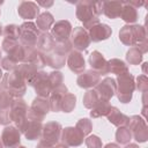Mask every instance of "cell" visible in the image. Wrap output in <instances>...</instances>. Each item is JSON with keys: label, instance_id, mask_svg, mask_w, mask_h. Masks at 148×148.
Segmentation results:
<instances>
[{"label": "cell", "instance_id": "obj_12", "mask_svg": "<svg viewBox=\"0 0 148 148\" xmlns=\"http://www.w3.org/2000/svg\"><path fill=\"white\" fill-rule=\"evenodd\" d=\"M60 140H61V143L66 145L67 147H79L83 143L84 135L77 127L68 126L62 128Z\"/></svg>", "mask_w": 148, "mask_h": 148}, {"label": "cell", "instance_id": "obj_34", "mask_svg": "<svg viewBox=\"0 0 148 148\" xmlns=\"http://www.w3.org/2000/svg\"><path fill=\"white\" fill-rule=\"evenodd\" d=\"M75 105H76V96L72 92H67L60 103V111L65 113H69L74 110Z\"/></svg>", "mask_w": 148, "mask_h": 148}, {"label": "cell", "instance_id": "obj_24", "mask_svg": "<svg viewBox=\"0 0 148 148\" xmlns=\"http://www.w3.org/2000/svg\"><path fill=\"white\" fill-rule=\"evenodd\" d=\"M44 56V60H45V65L50 66L51 68L53 69H60L65 66L66 64V59H67V56L60 53V52H57L56 50H53L52 52L50 53H46V54H43Z\"/></svg>", "mask_w": 148, "mask_h": 148}, {"label": "cell", "instance_id": "obj_11", "mask_svg": "<svg viewBox=\"0 0 148 148\" xmlns=\"http://www.w3.org/2000/svg\"><path fill=\"white\" fill-rule=\"evenodd\" d=\"M69 40L72 43L73 50H76L79 52L87 50L88 46L90 45V42H91L88 31L83 27H75L72 30Z\"/></svg>", "mask_w": 148, "mask_h": 148}, {"label": "cell", "instance_id": "obj_10", "mask_svg": "<svg viewBox=\"0 0 148 148\" xmlns=\"http://www.w3.org/2000/svg\"><path fill=\"white\" fill-rule=\"evenodd\" d=\"M28 86H30L35 89V92L37 96L45 97V98H49L51 90H52L51 83L49 81V73L44 72L43 69L38 71L36 73V75L31 79V81L28 83Z\"/></svg>", "mask_w": 148, "mask_h": 148}, {"label": "cell", "instance_id": "obj_5", "mask_svg": "<svg viewBox=\"0 0 148 148\" xmlns=\"http://www.w3.org/2000/svg\"><path fill=\"white\" fill-rule=\"evenodd\" d=\"M28 110H29V108L23 98H14L9 106L10 119H12V121L15 123V126L18 128V131L21 133H23L27 120H28V118H27Z\"/></svg>", "mask_w": 148, "mask_h": 148}, {"label": "cell", "instance_id": "obj_1", "mask_svg": "<svg viewBox=\"0 0 148 148\" xmlns=\"http://www.w3.org/2000/svg\"><path fill=\"white\" fill-rule=\"evenodd\" d=\"M76 18L82 22L83 28L89 30L95 24L99 23V15L103 14V1L82 0L76 3Z\"/></svg>", "mask_w": 148, "mask_h": 148}, {"label": "cell", "instance_id": "obj_30", "mask_svg": "<svg viewBox=\"0 0 148 148\" xmlns=\"http://www.w3.org/2000/svg\"><path fill=\"white\" fill-rule=\"evenodd\" d=\"M16 71L21 74V76L23 77V80L25 81L27 84L31 81V79H32V77L36 75V73L38 72V69H37L34 65L28 64V62H21V64L17 66Z\"/></svg>", "mask_w": 148, "mask_h": 148}, {"label": "cell", "instance_id": "obj_23", "mask_svg": "<svg viewBox=\"0 0 148 148\" xmlns=\"http://www.w3.org/2000/svg\"><path fill=\"white\" fill-rule=\"evenodd\" d=\"M42 130H43L42 121H37V120H32V119L28 118L25 127H24V131H23L22 134L25 136L27 140L34 141V140H37V139L40 138Z\"/></svg>", "mask_w": 148, "mask_h": 148}, {"label": "cell", "instance_id": "obj_6", "mask_svg": "<svg viewBox=\"0 0 148 148\" xmlns=\"http://www.w3.org/2000/svg\"><path fill=\"white\" fill-rule=\"evenodd\" d=\"M61 124L58 121H47L45 125H43L42 135L39 138V143L46 146V147H54L59 143L60 136H61Z\"/></svg>", "mask_w": 148, "mask_h": 148}, {"label": "cell", "instance_id": "obj_25", "mask_svg": "<svg viewBox=\"0 0 148 148\" xmlns=\"http://www.w3.org/2000/svg\"><path fill=\"white\" fill-rule=\"evenodd\" d=\"M54 46H56V42H54L53 37L51 36V34L50 32H40L36 49L40 53L46 54V53L52 52L54 50Z\"/></svg>", "mask_w": 148, "mask_h": 148}, {"label": "cell", "instance_id": "obj_47", "mask_svg": "<svg viewBox=\"0 0 148 148\" xmlns=\"http://www.w3.org/2000/svg\"><path fill=\"white\" fill-rule=\"evenodd\" d=\"M135 9H138L139 7H142V6H145L146 5V2L145 1H140V0H131V1H128Z\"/></svg>", "mask_w": 148, "mask_h": 148}, {"label": "cell", "instance_id": "obj_31", "mask_svg": "<svg viewBox=\"0 0 148 148\" xmlns=\"http://www.w3.org/2000/svg\"><path fill=\"white\" fill-rule=\"evenodd\" d=\"M112 109V105L106 102V101H103L101 99L90 111V117L91 118H99V117H104V116H108L110 113Z\"/></svg>", "mask_w": 148, "mask_h": 148}, {"label": "cell", "instance_id": "obj_57", "mask_svg": "<svg viewBox=\"0 0 148 148\" xmlns=\"http://www.w3.org/2000/svg\"><path fill=\"white\" fill-rule=\"evenodd\" d=\"M1 59H2V53H1V50H0V61H1Z\"/></svg>", "mask_w": 148, "mask_h": 148}, {"label": "cell", "instance_id": "obj_13", "mask_svg": "<svg viewBox=\"0 0 148 148\" xmlns=\"http://www.w3.org/2000/svg\"><path fill=\"white\" fill-rule=\"evenodd\" d=\"M73 27L69 21L67 20H60L54 22V24L51 28V36L53 37L56 43L59 42H65L67 39H69L71 34H72Z\"/></svg>", "mask_w": 148, "mask_h": 148}, {"label": "cell", "instance_id": "obj_55", "mask_svg": "<svg viewBox=\"0 0 148 148\" xmlns=\"http://www.w3.org/2000/svg\"><path fill=\"white\" fill-rule=\"evenodd\" d=\"M3 34V27H2V24L0 23V36Z\"/></svg>", "mask_w": 148, "mask_h": 148}, {"label": "cell", "instance_id": "obj_17", "mask_svg": "<svg viewBox=\"0 0 148 148\" xmlns=\"http://www.w3.org/2000/svg\"><path fill=\"white\" fill-rule=\"evenodd\" d=\"M66 64L68 66V68L74 73V74H81L86 71V60L84 57L81 52L76 51V50H72L68 54H67V59H66Z\"/></svg>", "mask_w": 148, "mask_h": 148}, {"label": "cell", "instance_id": "obj_44", "mask_svg": "<svg viewBox=\"0 0 148 148\" xmlns=\"http://www.w3.org/2000/svg\"><path fill=\"white\" fill-rule=\"evenodd\" d=\"M135 89H138L141 92H147L148 91V79L147 75H139L135 79Z\"/></svg>", "mask_w": 148, "mask_h": 148}, {"label": "cell", "instance_id": "obj_22", "mask_svg": "<svg viewBox=\"0 0 148 148\" xmlns=\"http://www.w3.org/2000/svg\"><path fill=\"white\" fill-rule=\"evenodd\" d=\"M67 92H68V88L64 83L51 90V94L49 96L50 110L51 111H53V112H60V103H61L64 96Z\"/></svg>", "mask_w": 148, "mask_h": 148}, {"label": "cell", "instance_id": "obj_39", "mask_svg": "<svg viewBox=\"0 0 148 148\" xmlns=\"http://www.w3.org/2000/svg\"><path fill=\"white\" fill-rule=\"evenodd\" d=\"M75 127H77L82 132V134L86 136V135H89L90 132L92 131V123L88 118H81V119L77 120Z\"/></svg>", "mask_w": 148, "mask_h": 148}, {"label": "cell", "instance_id": "obj_49", "mask_svg": "<svg viewBox=\"0 0 148 148\" xmlns=\"http://www.w3.org/2000/svg\"><path fill=\"white\" fill-rule=\"evenodd\" d=\"M103 148H120V146L118 143H113V142H110L108 145H105Z\"/></svg>", "mask_w": 148, "mask_h": 148}, {"label": "cell", "instance_id": "obj_33", "mask_svg": "<svg viewBox=\"0 0 148 148\" xmlns=\"http://www.w3.org/2000/svg\"><path fill=\"white\" fill-rule=\"evenodd\" d=\"M99 101H101V98H99L98 94L96 92V90H95V89H89V90H87V91L84 92V95H83L82 104H83L84 108L91 110Z\"/></svg>", "mask_w": 148, "mask_h": 148}, {"label": "cell", "instance_id": "obj_21", "mask_svg": "<svg viewBox=\"0 0 148 148\" xmlns=\"http://www.w3.org/2000/svg\"><path fill=\"white\" fill-rule=\"evenodd\" d=\"M23 62H28L34 65L38 71H42V68L45 66V60L43 53H40L35 47H25L24 46V58Z\"/></svg>", "mask_w": 148, "mask_h": 148}, {"label": "cell", "instance_id": "obj_48", "mask_svg": "<svg viewBox=\"0 0 148 148\" xmlns=\"http://www.w3.org/2000/svg\"><path fill=\"white\" fill-rule=\"evenodd\" d=\"M37 5H38V7H39V6H43V7H45V8H49V7H51V6L53 5V1H47V2L39 1V2H37Z\"/></svg>", "mask_w": 148, "mask_h": 148}, {"label": "cell", "instance_id": "obj_58", "mask_svg": "<svg viewBox=\"0 0 148 148\" xmlns=\"http://www.w3.org/2000/svg\"><path fill=\"white\" fill-rule=\"evenodd\" d=\"M17 148H27V147H25V146H18Z\"/></svg>", "mask_w": 148, "mask_h": 148}, {"label": "cell", "instance_id": "obj_59", "mask_svg": "<svg viewBox=\"0 0 148 148\" xmlns=\"http://www.w3.org/2000/svg\"><path fill=\"white\" fill-rule=\"evenodd\" d=\"M2 3H3V1H0V6H1ZM0 14H1V10H0Z\"/></svg>", "mask_w": 148, "mask_h": 148}, {"label": "cell", "instance_id": "obj_8", "mask_svg": "<svg viewBox=\"0 0 148 148\" xmlns=\"http://www.w3.org/2000/svg\"><path fill=\"white\" fill-rule=\"evenodd\" d=\"M127 128L131 131L132 138L139 143H143L148 140V127L146 120L141 116H132L128 120Z\"/></svg>", "mask_w": 148, "mask_h": 148}, {"label": "cell", "instance_id": "obj_32", "mask_svg": "<svg viewBox=\"0 0 148 148\" xmlns=\"http://www.w3.org/2000/svg\"><path fill=\"white\" fill-rule=\"evenodd\" d=\"M109 62V69H110V73L112 74H116L117 76L118 75H123L125 73H128V67L126 65L125 61H123L121 59H118V58H112L110 60H108Z\"/></svg>", "mask_w": 148, "mask_h": 148}, {"label": "cell", "instance_id": "obj_53", "mask_svg": "<svg viewBox=\"0 0 148 148\" xmlns=\"http://www.w3.org/2000/svg\"><path fill=\"white\" fill-rule=\"evenodd\" d=\"M147 65H148V62H143V67H142V69H143V75H146V67H147Z\"/></svg>", "mask_w": 148, "mask_h": 148}, {"label": "cell", "instance_id": "obj_45", "mask_svg": "<svg viewBox=\"0 0 148 148\" xmlns=\"http://www.w3.org/2000/svg\"><path fill=\"white\" fill-rule=\"evenodd\" d=\"M18 40H15V39H9V38H3L2 43H1V47H2V51H5L7 54H9L10 52L14 51V49L18 45Z\"/></svg>", "mask_w": 148, "mask_h": 148}, {"label": "cell", "instance_id": "obj_41", "mask_svg": "<svg viewBox=\"0 0 148 148\" xmlns=\"http://www.w3.org/2000/svg\"><path fill=\"white\" fill-rule=\"evenodd\" d=\"M0 65H1V68H2V69L7 71V72L9 73V72H13V71H15L20 64H18V62H16L15 60H13L10 57L6 56V57H3V58L1 59V61H0Z\"/></svg>", "mask_w": 148, "mask_h": 148}, {"label": "cell", "instance_id": "obj_14", "mask_svg": "<svg viewBox=\"0 0 148 148\" xmlns=\"http://www.w3.org/2000/svg\"><path fill=\"white\" fill-rule=\"evenodd\" d=\"M0 138L5 145V148H17L21 142V132L16 126L8 125L2 130Z\"/></svg>", "mask_w": 148, "mask_h": 148}, {"label": "cell", "instance_id": "obj_16", "mask_svg": "<svg viewBox=\"0 0 148 148\" xmlns=\"http://www.w3.org/2000/svg\"><path fill=\"white\" fill-rule=\"evenodd\" d=\"M116 80L113 77H105L99 81V83L95 87V90L101 99L109 102L116 95Z\"/></svg>", "mask_w": 148, "mask_h": 148}, {"label": "cell", "instance_id": "obj_51", "mask_svg": "<svg viewBox=\"0 0 148 148\" xmlns=\"http://www.w3.org/2000/svg\"><path fill=\"white\" fill-rule=\"evenodd\" d=\"M52 148H68L66 145H64V143H58V145H56L54 147H52Z\"/></svg>", "mask_w": 148, "mask_h": 148}, {"label": "cell", "instance_id": "obj_19", "mask_svg": "<svg viewBox=\"0 0 148 148\" xmlns=\"http://www.w3.org/2000/svg\"><path fill=\"white\" fill-rule=\"evenodd\" d=\"M88 34H89L90 40H92L95 43H98V42H102V40H106L109 37H111L112 29L110 28V25L99 22V23L95 24L94 27H91L88 30Z\"/></svg>", "mask_w": 148, "mask_h": 148}, {"label": "cell", "instance_id": "obj_54", "mask_svg": "<svg viewBox=\"0 0 148 148\" xmlns=\"http://www.w3.org/2000/svg\"><path fill=\"white\" fill-rule=\"evenodd\" d=\"M2 77H3V73H2V68L0 67V82L2 81Z\"/></svg>", "mask_w": 148, "mask_h": 148}, {"label": "cell", "instance_id": "obj_4", "mask_svg": "<svg viewBox=\"0 0 148 148\" xmlns=\"http://www.w3.org/2000/svg\"><path fill=\"white\" fill-rule=\"evenodd\" d=\"M116 95L119 102L124 104L130 103L135 90V79L133 74L128 72L123 75H118L116 79Z\"/></svg>", "mask_w": 148, "mask_h": 148}, {"label": "cell", "instance_id": "obj_52", "mask_svg": "<svg viewBox=\"0 0 148 148\" xmlns=\"http://www.w3.org/2000/svg\"><path fill=\"white\" fill-rule=\"evenodd\" d=\"M36 148H51V147H46V146H44V145H42V143L38 142V145L36 146Z\"/></svg>", "mask_w": 148, "mask_h": 148}, {"label": "cell", "instance_id": "obj_43", "mask_svg": "<svg viewBox=\"0 0 148 148\" xmlns=\"http://www.w3.org/2000/svg\"><path fill=\"white\" fill-rule=\"evenodd\" d=\"M54 50L57 52H60L65 56H67L72 50H73V46H72V43L69 39L65 40V42H59V43H56V46H54Z\"/></svg>", "mask_w": 148, "mask_h": 148}, {"label": "cell", "instance_id": "obj_28", "mask_svg": "<svg viewBox=\"0 0 148 148\" xmlns=\"http://www.w3.org/2000/svg\"><path fill=\"white\" fill-rule=\"evenodd\" d=\"M54 24V17L50 12H43L39 13V15L36 17V27L42 32H49V30Z\"/></svg>", "mask_w": 148, "mask_h": 148}, {"label": "cell", "instance_id": "obj_18", "mask_svg": "<svg viewBox=\"0 0 148 148\" xmlns=\"http://www.w3.org/2000/svg\"><path fill=\"white\" fill-rule=\"evenodd\" d=\"M17 14L21 18L30 21L39 15V7L34 1H22L17 6Z\"/></svg>", "mask_w": 148, "mask_h": 148}, {"label": "cell", "instance_id": "obj_15", "mask_svg": "<svg viewBox=\"0 0 148 148\" xmlns=\"http://www.w3.org/2000/svg\"><path fill=\"white\" fill-rule=\"evenodd\" d=\"M89 65H90V69L96 72L99 76L101 75H106V74L110 73L108 60L97 50H95V51H92L90 53V56H89Z\"/></svg>", "mask_w": 148, "mask_h": 148}, {"label": "cell", "instance_id": "obj_26", "mask_svg": "<svg viewBox=\"0 0 148 148\" xmlns=\"http://www.w3.org/2000/svg\"><path fill=\"white\" fill-rule=\"evenodd\" d=\"M121 8L123 1H103V14L110 20L120 17Z\"/></svg>", "mask_w": 148, "mask_h": 148}, {"label": "cell", "instance_id": "obj_2", "mask_svg": "<svg viewBox=\"0 0 148 148\" xmlns=\"http://www.w3.org/2000/svg\"><path fill=\"white\" fill-rule=\"evenodd\" d=\"M119 40L126 46H135L147 42V29L140 24H125L119 30Z\"/></svg>", "mask_w": 148, "mask_h": 148}, {"label": "cell", "instance_id": "obj_42", "mask_svg": "<svg viewBox=\"0 0 148 148\" xmlns=\"http://www.w3.org/2000/svg\"><path fill=\"white\" fill-rule=\"evenodd\" d=\"M84 143L88 148H103V143H102V139L98 135H89L84 139Z\"/></svg>", "mask_w": 148, "mask_h": 148}, {"label": "cell", "instance_id": "obj_35", "mask_svg": "<svg viewBox=\"0 0 148 148\" xmlns=\"http://www.w3.org/2000/svg\"><path fill=\"white\" fill-rule=\"evenodd\" d=\"M142 59H143V54L136 46L130 47V50L126 52V60L130 65L138 66V65L141 64Z\"/></svg>", "mask_w": 148, "mask_h": 148}, {"label": "cell", "instance_id": "obj_56", "mask_svg": "<svg viewBox=\"0 0 148 148\" xmlns=\"http://www.w3.org/2000/svg\"><path fill=\"white\" fill-rule=\"evenodd\" d=\"M0 148H5V145H3L2 140H1V138H0Z\"/></svg>", "mask_w": 148, "mask_h": 148}, {"label": "cell", "instance_id": "obj_46", "mask_svg": "<svg viewBox=\"0 0 148 148\" xmlns=\"http://www.w3.org/2000/svg\"><path fill=\"white\" fill-rule=\"evenodd\" d=\"M12 119H10V111L8 109H1L0 110V125L8 126L10 125Z\"/></svg>", "mask_w": 148, "mask_h": 148}, {"label": "cell", "instance_id": "obj_50", "mask_svg": "<svg viewBox=\"0 0 148 148\" xmlns=\"http://www.w3.org/2000/svg\"><path fill=\"white\" fill-rule=\"evenodd\" d=\"M125 148H139V146L136 145V143H127V145H125Z\"/></svg>", "mask_w": 148, "mask_h": 148}, {"label": "cell", "instance_id": "obj_38", "mask_svg": "<svg viewBox=\"0 0 148 148\" xmlns=\"http://www.w3.org/2000/svg\"><path fill=\"white\" fill-rule=\"evenodd\" d=\"M12 95L5 89V87L0 83V110L1 109H8L13 102Z\"/></svg>", "mask_w": 148, "mask_h": 148}, {"label": "cell", "instance_id": "obj_29", "mask_svg": "<svg viewBox=\"0 0 148 148\" xmlns=\"http://www.w3.org/2000/svg\"><path fill=\"white\" fill-rule=\"evenodd\" d=\"M120 17L127 24H134L139 18V14H138V10L128 1H123V8H121Z\"/></svg>", "mask_w": 148, "mask_h": 148}, {"label": "cell", "instance_id": "obj_36", "mask_svg": "<svg viewBox=\"0 0 148 148\" xmlns=\"http://www.w3.org/2000/svg\"><path fill=\"white\" fill-rule=\"evenodd\" d=\"M116 140L120 145H127L132 140V134L131 131L127 128V126L124 127H118L116 131Z\"/></svg>", "mask_w": 148, "mask_h": 148}, {"label": "cell", "instance_id": "obj_20", "mask_svg": "<svg viewBox=\"0 0 148 148\" xmlns=\"http://www.w3.org/2000/svg\"><path fill=\"white\" fill-rule=\"evenodd\" d=\"M101 81V76L94 72L92 69H88V71H84L83 73H81L77 79H76V83L80 88H83V89H90V88H94L96 87Z\"/></svg>", "mask_w": 148, "mask_h": 148}, {"label": "cell", "instance_id": "obj_37", "mask_svg": "<svg viewBox=\"0 0 148 148\" xmlns=\"http://www.w3.org/2000/svg\"><path fill=\"white\" fill-rule=\"evenodd\" d=\"M2 35L5 36V38L18 40V38H20V25L7 24L6 27H3V34Z\"/></svg>", "mask_w": 148, "mask_h": 148}, {"label": "cell", "instance_id": "obj_27", "mask_svg": "<svg viewBox=\"0 0 148 148\" xmlns=\"http://www.w3.org/2000/svg\"><path fill=\"white\" fill-rule=\"evenodd\" d=\"M106 117H108L109 123H111L112 125H114V126H117V127L127 126L128 120H130V117L126 116L125 113H123V112H121L118 108H116V106H112L110 113H109Z\"/></svg>", "mask_w": 148, "mask_h": 148}, {"label": "cell", "instance_id": "obj_40", "mask_svg": "<svg viewBox=\"0 0 148 148\" xmlns=\"http://www.w3.org/2000/svg\"><path fill=\"white\" fill-rule=\"evenodd\" d=\"M49 81L51 83L52 89H54L56 87H59L64 83V75L59 71H52L51 73H49Z\"/></svg>", "mask_w": 148, "mask_h": 148}, {"label": "cell", "instance_id": "obj_3", "mask_svg": "<svg viewBox=\"0 0 148 148\" xmlns=\"http://www.w3.org/2000/svg\"><path fill=\"white\" fill-rule=\"evenodd\" d=\"M0 83L12 95L13 98H22L27 91V83L16 69L3 74L2 81Z\"/></svg>", "mask_w": 148, "mask_h": 148}, {"label": "cell", "instance_id": "obj_7", "mask_svg": "<svg viewBox=\"0 0 148 148\" xmlns=\"http://www.w3.org/2000/svg\"><path fill=\"white\" fill-rule=\"evenodd\" d=\"M40 31L31 21H25L20 25V44L25 47H35L38 42Z\"/></svg>", "mask_w": 148, "mask_h": 148}, {"label": "cell", "instance_id": "obj_9", "mask_svg": "<svg viewBox=\"0 0 148 148\" xmlns=\"http://www.w3.org/2000/svg\"><path fill=\"white\" fill-rule=\"evenodd\" d=\"M50 111L51 110H50L49 98L36 96L32 99V103L28 110L27 118L32 119V120H37V121H43Z\"/></svg>", "mask_w": 148, "mask_h": 148}]
</instances>
